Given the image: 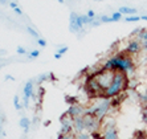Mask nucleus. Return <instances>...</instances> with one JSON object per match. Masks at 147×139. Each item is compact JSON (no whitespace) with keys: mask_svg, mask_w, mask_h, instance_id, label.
<instances>
[{"mask_svg":"<svg viewBox=\"0 0 147 139\" xmlns=\"http://www.w3.org/2000/svg\"><path fill=\"white\" fill-rule=\"evenodd\" d=\"M101 68L114 72L115 70L125 72L129 77H131L137 72V62H135V58L133 56H130V54H127L126 52L122 51L107 58L106 61L101 65Z\"/></svg>","mask_w":147,"mask_h":139,"instance_id":"obj_1","label":"nucleus"},{"mask_svg":"<svg viewBox=\"0 0 147 139\" xmlns=\"http://www.w3.org/2000/svg\"><path fill=\"white\" fill-rule=\"evenodd\" d=\"M129 86H130V77L125 72L115 70L113 82L103 92V97H106V98H115V97L122 94Z\"/></svg>","mask_w":147,"mask_h":139,"instance_id":"obj_2","label":"nucleus"},{"mask_svg":"<svg viewBox=\"0 0 147 139\" xmlns=\"http://www.w3.org/2000/svg\"><path fill=\"white\" fill-rule=\"evenodd\" d=\"M113 110V105H111V98H106V97H98V98H93V102L88 106L86 113L94 114L98 119L105 121L109 117V114Z\"/></svg>","mask_w":147,"mask_h":139,"instance_id":"obj_3","label":"nucleus"},{"mask_svg":"<svg viewBox=\"0 0 147 139\" xmlns=\"http://www.w3.org/2000/svg\"><path fill=\"white\" fill-rule=\"evenodd\" d=\"M114 74H115V72L114 70H109V69H102L99 66L98 70L93 72L92 76L96 78V81L98 82L99 88L102 89L103 92L111 85V82L114 80Z\"/></svg>","mask_w":147,"mask_h":139,"instance_id":"obj_4","label":"nucleus"},{"mask_svg":"<svg viewBox=\"0 0 147 139\" xmlns=\"http://www.w3.org/2000/svg\"><path fill=\"white\" fill-rule=\"evenodd\" d=\"M84 122H85V130L88 132H90V134L97 131H102L103 122L97 118L94 114H90V113L84 114Z\"/></svg>","mask_w":147,"mask_h":139,"instance_id":"obj_5","label":"nucleus"},{"mask_svg":"<svg viewBox=\"0 0 147 139\" xmlns=\"http://www.w3.org/2000/svg\"><path fill=\"white\" fill-rule=\"evenodd\" d=\"M123 52H126L127 54L133 56L134 58L138 57V56L143 52V49H142V43H140L137 37H131L130 40L127 41L126 48L123 49Z\"/></svg>","mask_w":147,"mask_h":139,"instance_id":"obj_6","label":"nucleus"},{"mask_svg":"<svg viewBox=\"0 0 147 139\" xmlns=\"http://www.w3.org/2000/svg\"><path fill=\"white\" fill-rule=\"evenodd\" d=\"M73 122H74V118H72V117L65 111L60 117V123H61V130H60V132H61V134H72V132H74L73 131Z\"/></svg>","mask_w":147,"mask_h":139,"instance_id":"obj_7","label":"nucleus"},{"mask_svg":"<svg viewBox=\"0 0 147 139\" xmlns=\"http://www.w3.org/2000/svg\"><path fill=\"white\" fill-rule=\"evenodd\" d=\"M69 29L73 33H78L81 29H84V24L81 21V15L72 12L69 17Z\"/></svg>","mask_w":147,"mask_h":139,"instance_id":"obj_8","label":"nucleus"},{"mask_svg":"<svg viewBox=\"0 0 147 139\" xmlns=\"http://www.w3.org/2000/svg\"><path fill=\"white\" fill-rule=\"evenodd\" d=\"M86 110H88V106H85V105H82V103H80V102H77V103H72V105H69L66 113H68L72 118H77V117H82L84 114H86Z\"/></svg>","mask_w":147,"mask_h":139,"instance_id":"obj_9","label":"nucleus"},{"mask_svg":"<svg viewBox=\"0 0 147 139\" xmlns=\"http://www.w3.org/2000/svg\"><path fill=\"white\" fill-rule=\"evenodd\" d=\"M73 131H74V134H80V132L86 131L85 122H84V115L74 118V122H73Z\"/></svg>","mask_w":147,"mask_h":139,"instance_id":"obj_10","label":"nucleus"},{"mask_svg":"<svg viewBox=\"0 0 147 139\" xmlns=\"http://www.w3.org/2000/svg\"><path fill=\"white\" fill-rule=\"evenodd\" d=\"M103 139H119L115 127H102Z\"/></svg>","mask_w":147,"mask_h":139,"instance_id":"obj_11","label":"nucleus"},{"mask_svg":"<svg viewBox=\"0 0 147 139\" xmlns=\"http://www.w3.org/2000/svg\"><path fill=\"white\" fill-rule=\"evenodd\" d=\"M24 97L25 98H32L34 95V90H33V81L32 80H29V81H27V84H25L24 86Z\"/></svg>","mask_w":147,"mask_h":139,"instance_id":"obj_12","label":"nucleus"},{"mask_svg":"<svg viewBox=\"0 0 147 139\" xmlns=\"http://www.w3.org/2000/svg\"><path fill=\"white\" fill-rule=\"evenodd\" d=\"M118 12H121V13L125 15V16H131V15H137V9H135V8L125 7V5H122V7L118 8Z\"/></svg>","mask_w":147,"mask_h":139,"instance_id":"obj_13","label":"nucleus"},{"mask_svg":"<svg viewBox=\"0 0 147 139\" xmlns=\"http://www.w3.org/2000/svg\"><path fill=\"white\" fill-rule=\"evenodd\" d=\"M19 126H20L21 129L24 130V132H28V130H29V126H31V121L28 118H21L20 121H19Z\"/></svg>","mask_w":147,"mask_h":139,"instance_id":"obj_14","label":"nucleus"},{"mask_svg":"<svg viewBox=\"0 0 147 139\" xmlns=\"http://www.w3.org/2000/svg\"><path fill=\"white\" fill-rule=\"evenodd\" d=\"M137 98H138V101H139V103L142 106H143L144 103H147V90L146 92H138L137 93Z\"/></svg>","mask_w":147,"mask_h":139,"instance_id":"obj_15","label":"nucleus"},{"mask_svg":"<svg viewBox=\"0 0 147 139\" xmlns=\"http://www.w3.org/2000/svg\"><path fill=\"white\" fill-rule=\"evenodd\" d=\"M51 78H53V80H55V77H53V74H52V73H47V74L38 76V78H37L38 85H40V84H42L44 81H48V80H51Z\"/></svg>","mask_w":147,"mask_h":139,"instance_id":"obj_16","label":"nucleus"},{"mask_svg":"<svg viewBox=\"0 0 147 139\" xmlns=\"http://www.w3.org/2000/svg\"><path fill=\"white\" fill-rule=\"evenodd\" d=\"M140 20V16L138 15H131V16H125V21L126 23H137Z\"/></svg>","mask_w":147,"mask_h":139,"instance_id":"obj_17","label":"nucleus"},{"mask_svg":"<svg viewBox=\"0 0 147 139\" xmlns=\"http://www.w3.org/2000/svg\"><path fill=\"white\" fill-rule=\"evenodd\" d=\"M76 139H92V134L88 131L80 132V134H76Z\"/></svg>","mask_w":147,"mask_h":139,"instance_id":"obj_18","label":"nucleus"},{"mask_svg":"<svg viewBox=\"0 0 147 139\" xmlns=\"http://www.w3.org/2000/svg\"><path fill=\"white\" fill-rule=\"evenodd\" d=\"M93 20H94V19H90L88 15H81V21H82V24H84V27H85V25H90V24L93 23Z\"/></svg>","mask_w":147,"mask_h":139,"instance_id":"obj_19","label":"nucleus"},{"mask_svg":"<svg viewBox=\"0 0 147 139\" xmlns=\"http://www.w3.org/2000/svg\"><path fill=\"white\" fill-rule=\"evenodd\" d=\"M57 139H76V134L72 132V134H58V138Z\"/></svg>","mask_w":147,"mask_h":139,"instance_id":"obj_20","label":"nucleus"},{"mask_svg":"<svg viewBox=\"0 0 147 139\" xmlns=\"http://www.w3.org/2000/svg\"><path fill=\"white\" fill-rule=\"evenodd\" d=\"M13 105H15V109H16V110H21V109H23L21 102H20V99H19V95H15L13 97Z\"/></svg>","mask_w":147,"mask_h":139,"instance_id":"obj_21","label":"nucleus"},{"mask_svg":"<svg viewBox=\"0 0 147 139\" xmlns=\"http://www.w3.org/2000/svg\"><path fill=\"white\" fill-rule=\"evenodd\" d=\"M142 119H143V122L147 125V103H144L142 106Z\"/></svg>","mask_w":147,"mask_h":139,"instance_id":"obj_22","label":"nucleus"},{"mask_svg":"<svg viewBox=\"0 0 147 139\" xmlns=\"http://www.w3.org/2000/svg\"><path fill=\"white\" fill-rule=\"evenodd\" d=\"M99 21L101 23H113V19H111V16H106V15H102V16L99 17Z\"/></svg>","mask_w":147,"mask_h":139,"instance_id":"obj_23","label":"nucleus"},{"mask_svg":"<svg viewBox=\"0 0 147 139\" xmlns=\"http://www.w3.org/2000/svg\"><path fill=\"white\" fill-rule=\"evenodd\" d=\"M122 16H123V15L121 13V12H118V11H117V12H114V13L111 15V19H113V21H121V20H122Z\"/></svg>","mask_w":147,"mask_h":139,"instance_id":"obj_24","label":"nucleus"},{"mask_svg":"<svg viewBox=\"0 0 147 139\" xmlns=\"http://www.w3.org/2000/svg\"><path fill=\"white\" fill-rule=\"evenodd\" d=\"M27 31H28V33L31 34L32 37H34V38H40V34H38V33H37V32L34 31L33 28H31V27H28V28H27Z\"/></svg>","mask_w":147,"mask_h":139,"instance_id":"obj_25","label":"nucleus"},{"mask_svg":"<svg viewBox=\"0 0 147 139\" xmlns=\"http://www.w3.org/2000/svg\"><path fill=\"white\" fill-rule=\"evenodd\" d=\"M134 139H147L146 132H144V131H138V132H135V136H134Z\"/></svg>","mask_w":147,"mask_h":139,"instance_id":"obj_26","label":"nucleus"},{"mask_svg":"<svg viewBox=\"0 0 147 139\" xmlns=\"http://www.w3.org/2000/svg\"><path fill=\"white\" fill-rule=\"evenodd\" d=\"M38 56H40V51H37V49H34V51H32L31 53L28 54V57L29 58H37Z\"/></svg>","mask_w":147,"mask_h":139,"instance_id":"obj_27","label":"nucleus"},{"mask_svg":"<svg viewBox=\"0 0 147 139\" xmlns=\"http://www.w3.org/2000/svg\"><path fill=\"white\" fill-rule=\"evenodd\" d=\"M68 51H69V48H68V47H62V48H60V49H58V51L56 52V53H58V54H60V56L62 57V56H64V54H65Z\"/></svg>","mask_w":147,"mask_h":139,"instance_id":"obj_28","label":"nucleus"},{"mask_svg":"<svg viewBox=\"0 0 147 139\" xmlns=\"http://www.w3.org/2000/svg\"><path fill=\"white\" fill-rule=\"evenodd\" d=\"M37 44L40 45L41 48H45V47H47V41H45L44 38H41V37H40V38H37Z\"/></svg>","mask_w":147,"mask_h":139,"instance_id":"obj_29","label":"nucleus"},{"mask_svg":"<svg viewBox=\"0 0 147 139\" xmlns=\"http://www.w3.org/2000/svg\"><path fill=\"white\" fill-rule=\"evenodd\" d=\"M17 53L19 54H27V51H25V48H23V47H17Z\"/></svg>","mask_w":147,"mask_h":139,"instance_id":"obj_30","label":"nucleus"},{"mask_svg":"<svg viewBox=\"0 0 147 139\" xmlns=\"http://www.w3.org/2000/svg\"><path fill=\"white\" fill-rule=\"evenodd\" d=\"M23 105H24L25 109L29 107V98H25V97H24V98H23Z\"/></svg>","mask_w":147,"mask_h":139,"instance_id":"obj_31","label":"nucleus"},{"mask_svg":"<svg viewBox=\"0 0 147 139\" xmlns=\"http://www.w3.org/2000/svg\"><path fill=\"white\" fill-rule=\"evenodd\" d=\"M86 15H88V16H89L90 19H94V17H96V12H94V11H93V9H89V11H88V13H86Z\"/></svg>","mask_w":147,"mask_h":139,"instance_id":"obj_32","label":"nucleus"},{"mask_svg":"<svg viewBox=\"0 0 147 139\" xmlns=\"http://www.w3.org/2000/svg\"><path fill=\"white\" fill-rule=\"evenodd\" d=\"M15 13H17V15H20V16H21V15H23V11H21V8L20 7H17V8H15Z\"/></svg>","mask_w":147,"mask_h":139,"instance_id":"obj_33","label":"nucleus"},{"mask_svg":"<svg viewBox=\"0 0 147 139\" xmlns=\"http://www.w3.org/2000/svg\"><path fill=\"white\" fill-rule=\"evenodd\" d=\"M9 7L12 8V9H15V8H17L19 5H17V3H15V1H9Z\"/></svg>","mask_w":147,"mask_h":139,"instance_id":"obj_34","label":"nucleus"},{"mask_svg":"<svg viewBox=\"0 0 147 139\" xmlns=\"http://www.w3.org/2000/svg\"><path fill=\"white\" fill-rule=\"evenodd\" d=\"M0 4H3V5H9V0H0Z\"/></svg>","mask_w":147,"mask_h":139,"instance_id":"obj_35","label":"nucleus"},{"mask_svg":"<svg viewBox=\"0 0 147 139\" xmlns=\"http://www.w3.org/2000/svg\"><path fill=\"white\" fill-rule=\"evenodd\" d=\"M5 80H11V81H15V78L12 77V76H9V74L5 76Z\"/></svg>","mask_w":147,"mask_h":139,"instance_id":"obj_36","label":"nucleus"},{"mask_svg":"<svg viewBox=\"0 0 147 139\" xmlns=\"http://www.w3.org/2000/svg\"><path fill=\"white\" fill-rule=\"evenodd\" d=\"M140 20H146V21H147V15H143V16H140Z\"/></svg>","mask_w":147,"mask_h":139,"instance_id":"obj_37","label":"nucleus"},{"mask_svg":"<svg viewBox=\"0 0 147 139\" xmlns=\"http://www.w3.org/2000/svg\"><path fill=\"white\" fill-rule=\"evenodd\" d=\"M57 1H58V3H61V4H62L64 1H65V0H57Z\"/></svg>","mask_w":147,"mask_h":139,"instance_id":"obj_38","label":"nucleus"},{"mask_svg":"<svg viewBox=\"0 0 147 139\" xmlns=\"http://www.w3.org/2000/svg\"><path fill=\"white\" fill-rule=\"evenodd\" d=\"M94 1H102V0H94Z\"/></svg>","mask_w":147,"mask_h":139,"instance_id":"obj_39","label":"nucleus"},{"mask_svg":"<svg viewBox=\"0 0 147 139\" xmlns=\"http://www.w3.org/2000/svg\"><path fill=\"white\" fill-rule=\"evenodd\" d=\"M146 76H147V68H146Z\"/></svg>","mask_w":147,"mask_h":139,"instance_id":"obj_40","label":"nucleus"}]
</instances>
